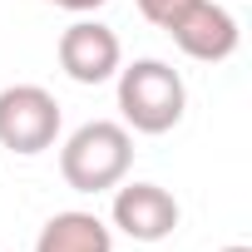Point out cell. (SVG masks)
<instances>
[{
	"label": "cell",
	"instance_id": "6da1fadb",
	"mask_svg": "<svg viewBox=\"0 0 252 252\" xmlns=\"http://www.w3.org/2000/svg\"><path fill=\"white\" fill-rule=\"evenodd\" d=\"M134 163V139L124 124L114 119H89L64 139L60 149V173L74 193H104V188H119L124 173Z\"/></svg>",
	"mask_w": 252,
	"mask_h": 252
},
{
	"label": "cell",
	"instance_id": "7a4b0ae2",
	"mask_svg": "<svg viewBox=\"0 0 252 252\" xmlns=\"http://www.w3.org/2000/svg\"><path fill=\"white\" fill-rule=\"evenodd\" d=\"M188 109L183 74L163 60H134L119 69V114L139 134H168Z\"/></svg>",
	"mask_w": 252,
	"mask_h": 252
},
{
	"label": "cell",
	"instance_id": "3957f363",
	"mask_svg": "<svg viewBox=\"0 0 252 252\" xmlns=\"http://www.w3.org/2000/svg\"><path fill=\"white\" fill-rule=\"evenodd\" d=\"M60 139V104L40 84H10L0 89V149L20 158H35L55 149Z\"/></svg>",
	"mask_w": 252,
	"mask_h": 252
},
{
	"label": "cell",
	"instance_id": "277c9868",
	"mask_svg": "<svg viewBox=\"0 0 252 252\" xmlns=\"http://www.w3.org/2000/svg\"><path fill=\"white\" fill-rule=\"evenodd\" d=\"M163 30L173 35V45H178L188 60H203V64L232 60V55H237V40H242L237 20L218 5V0H188L183 10L168 15Z\"/></svg>",
	"mask_w": 252,
	"mask_h": 252
},
{
	"label": "cell",
	"instance_id": "5b68a950",
	"mask_svg": "<svg viewBox=\"0 0 252 252\" xmlns=\"http://www.w3.org/2000/svg\"><path fill=\"white\" fill-rule=\"evenodd\" d=\"M119 35L99 20H74L64 35H60V69L74 79V84H104L119 74Z\"/></svg>",
	"mask_w": 252,
	"mask_h": 252
},
{
	"label": "cell",
	"instance_id": "8992f818",
	"mask_svg": "<svg viewBox=\"0 0 252 252\" xmlns=\"http://www.w3.org/2000/svg\"><path fill=\"white\" fill-rule=\"evenodd\" d=\"M114 227L134 242H163L178 227V203L158 183H124L114 193Z\"/></svg>",
	"mask_w": 252,
	"mask_h": 252
},
{
	"label": "cell",
	"instance_id": "52a82bcc",
	"mask_svg": "<svg viewBox=\"0 0 252 252\" xmlns=\"http://www.w3.org/2000/svg\"><path fill=\"white\" fill-rule=\"evenodd\" d=\"M35 252H114V237L109 227L94 218V213H55L40 237H35Z\"/></svg>",
	"mask_w": 252,
	"mask_h": 252
},
{
	"label": "cell",
	"instance_id": "ba28073f",
	"mask_svg": "<svg viewBox=\"0 0 252 252\" xmlns=\"http://www.w3.org/2000/svg\"><path fill=\"white\" fill-rule=\"evenodd\" d=\"M134 5L144 10V20H154V25L163 30V25H168V15H173V10H183L188 0H134Z\"/></svg>",
	"mask_w": 252,
	"mask_h": 252
},
{
	"label": "cell",
	"instance_id": "9c48e42d",
	"mask_svg": "<svg viewBox=\"0 0 252 252\" xmlns=\"http://www.w3.org/2000/svg\"><path fill=\"white\" fill-rule=\"evenodd\" d=\"M45 5H60V10H74V15H89V10H99L104 0H45Z\"/></svg>",
	"mask_w": 252,
	"mask_h": 252
},
{
	"label": "cell",
	"instance_id": "30bf717a",
	"mask_svg": "<svg viewBox=\"0 0 252 252\" xmlns=\"http://www.w3.org/2000/svg\"><path fill=\"white\" fill-rule=\"evenodd\" d=\"M222 252H252V247H242V242H232V247H222Z\"/></svg>",
	"mask_w": 252,
	"mask_h": 252
}]
</instances>
